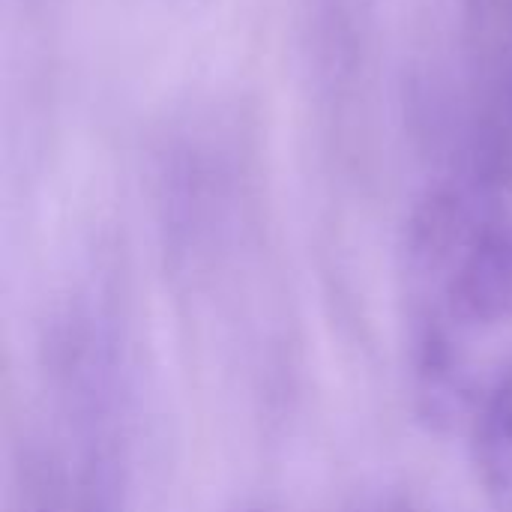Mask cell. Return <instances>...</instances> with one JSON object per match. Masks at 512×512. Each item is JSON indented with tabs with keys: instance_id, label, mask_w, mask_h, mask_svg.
I'll return each instance as SVG.
<instances>
[{
	"instance_id": "7a4b0ae2",
	"label": "cell",
	"mask_w": 512,
	"mask_h": 512,
	"mask_svg": "<svg viewBox=\"0 0 512 512\" xmlns=\"http://www.w3.org/2000/svg\"><path fill=\"white\" fill-rule=\"evenodd\" d=\"M408 369L417 417L429 429L447 432L468 405V372L453 327L438 312L417 318Z\"/></svg>"
},
{
	"instance_id": "277c9868",
	"label": "cell",
	"mask_w": 512,
	"mask_h": 512,
	"mask_svg": "<svg viewBox=\"0 0 512 512\" xmlns=\"http://www.w3.org/2000/svg\"><path fill=\"white\" fill-rule=\"evenodd\" d=\"M474 465L489 492L504 495L512 489V363L501 366L486 384L474 426Z\"/></svg>"
},
{
	"instance_id": "3957f363",
	"label": "cell",
	"mask_w": 512,
	"mask_h": 512,
	"mask_svg": "<svg viewBox=\"0 0 512 512\" xmlns=\"http://www.w3.org/2000/svg\"><path fill=\"white\" fill-rule=\"evenodd\" d=\"M468 27L477 48V63L492 99V117L501 129L489 126L504 147L512 141V0H465Z\"/></svg>"
},
{
	"instance_id": "8992f818",
	"label": "cell",
	"mask_w": 512,
	"mask_h": 512,
	"mask_svg": "<svg viewBox=\"0 0 512 512\" xmlns=\"http://www.w3.org/2000/svg\"><path fill=\"white\" fill-rule=\"evenodd\" d=\"M243 512H264V510H243Z\"/></svg>"
},
{
	"instance_id": "5b68a950",
	"label": "cell",
	"mask_w": 512,
	"mask_h": 512,
	"mask_svg": "<svg viewBox=\"0 0 512 512\" xmlns=\"http://www.w3.org/2000/svg\"><path fill=\"white\" fill-rule=\"evenodd\" d=\"M381 512H414V510H408V507H384Z\"/></svg>"
},
{
	"instance_id": "6da1fadb",
	"label": "cell",
	"mask_w": 512,
	"mask_h": 512,
	"mask_svg": "<svg viewBox=\"0 0 512 512\" xmlns=\"http://www.w3.org/2000/svg\"><path fill=\"white\" fill-rule=\"evenodd\" d=\"M444 309L453 321L495 327L512 318V219L495 210L459 255L447 285Z\"/></svg>"
}]
</instances>
